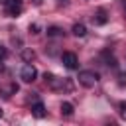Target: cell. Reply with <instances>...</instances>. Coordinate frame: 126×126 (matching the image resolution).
Returning <instances> with one entry per match:
<instances>
[{
	"mask_svg": "<svg viewBox=\"0 0 126 126\" xmlns=\"http://www.w3.org/2000/svg\"><path fill=\"white\" fill-rule=\"evenodd\" d=\"M22 6H24V0H10L6 4V12L10 18H18L22 14Z\"/></svg>",
	"mask_w": 126,
	"mask_h": 126,
	"instance_id": "cell-5",
	"label": "cell"
},
{
	"mask_svg": "<svg viewBox=\"0 0 126 126\" xmlns=\"http://www.w3.org/2000/svg\"><path fill=\"white\" fill-rule=\"evenodd\" d=\"M32 4H33V6H41V4H43V0H32Z\"/></svg>",
	"mask_w": 126,
	"mask_h": 126,
	"instance_id": "cell-15",
	"label": "cell"
},
{
	"mask_svg": "<svg viewBox=\"0 0 126 126\" xmlns=\"http://www.w3.org/2000/svg\"><path fill=\"white\" fill-rule=\"evenodd\" d=\"M124 10H126V0H124Z\"/></svg>",
	"mask_w": 126,
	"mask_h": 126,
	"instance_id": "cell-18",
	"label": "cell"
},
{
	"mask_svg": "<svg viewBox=\"0 0 126 126\" xmlns=\"http://www.w3.org/2000/svg\"><path fill=\"white\" fill-rule=\"evenodd\" d=\"M118 112H120V118L126 120V102H120L118 104Z\"/></svg>",
	"mask_w": 126,
	"mask_h": 126,
	"instance_id": "cell-12",
	"label": "cell"
},
{
	"mask_svg": "<svg viewBox=\"0 0 126 126\" xmlns=\"http://www.w3.org/2000/svg\"><path fill=\"white\" fill-rule=\"evenodd\" d=\"M61 61H63V65H65L67 69H71V71L79 69V59H77V55H75L73 51H65V53L61 55Z\"/></svg>",
	"mask_w": 126,
	"mask_h": 126,
	"instance_id": "cell-4",
	"label": "cell"
},
{
	"mask_svg": "<svg viewBox=\"0 0 126 126\" xmlns=\"http://www.w3.org/2000/svg\"><path fill=\"white\" fill-rule=\"evenodd\" d=\"M2 114H4V112H2V108H0V118H2Z\"/></svg>",
	"mask_w": 126,
	"mask_h": 126,
	"instance_id": "cell-17",
	"label": "cell"
},
{
	"mask_svg": "<svg viewBox=\"0 0 126 126\" xmlns=\"http://www.w3.org/2000/svg\"><path fill=\"white\" fill-rule=\"evenodd\" d=\"M20 79H22L24 83H33V81L37 79V69H35L32 63H26V65L22 67V71H20Z\"/></svg>",
	"mask_w": 126,
	"mask_h": 126,
	"instance_id": "cell-3",
	"label": "cell"
},
{
	"mask_svg": "<svg viewBox=\"0 0 126 126\" xmlns=\"http://www.w3.org/2000/svg\"><path fill=\"white\" fill-rule=\"evenodd\" d=\"M45 33H47V37H61L65 32H63V28H59V26H49V28L45 30Z\"/></svg>",
	"mask_w": 126,
	"mask_h": 126,
	"instance_id": "cell-8",
	"label": "cell"
},
{
	"mask_svg": "<svg viewBox=\"0 0 126 126\" xmlns=\"http://www.w3.org/2000/svg\"><path fill=\"white\" fill-rule=\"evenodd\" d=\"M32 114H33L35 118H45V114H47V110H45V106H43V102H39V100H35V102L32 104Z\"/></svg>",
	"mask_w": 126,
	"mask_h": 126,
	"instance_id": "cell-7",
	"label": "cell"
},
{
	"mask_svg": "<svg viewBox=\"0 0 126 126\" xmlns=\"http://www.w3.org/2000/svg\"><path fill=\"white\" fill-rule=\"evenodd\" d=\"M77 79H79V83L83 87L91 89V87H94L98 83V73H94V71H79V77Z\"/></svg>",
	"mask_w": 126,
	"mask_h": 126,
	"instance_id": "cell-2",
	"label": "cell"
},
{
	"mask_svg": "<svg viewBox=\"0 0 126 126\" xmlns=\"http://www.w3.org/2000/svg\"><path fill=\"white\" fill-rule=\"evenodd\" d=\"M73 110H75V108H73L71 102H67V100L61 102V114H63V116H73Z\"/></svg>",
	"mask_w": 126,
	"mask_h": 126,
	"instance_id": "cell-10",
	"label": "cell"
},
{
	"mask_svg": "<svg viewBox=\"0 0 126 126\" xmlns=\"http://www.w3.org/2000/svg\"><path fill=\"white\" fill-rule=\"evenodd\" d=\"M30 32H32V33H39V26H37V24H32V26H30Z\"/></svg>",
	"mask_w": 126,
	"mask_h": 126,
	"instance_id": "cell-14",
	"label": "cell"
},
{
	"mask_svg": "<svg viewBox=\"0 0 126 126\" xmlns=\"http://www.w3.org/2000/svg\"><path fill=\"white\" fill-rule=\"evenodd\" d=\"M71 32H73V35H77V37H85V35H87V26H85V24H75Z\"/></svg>",
	"mask_w": 126,
	"mask_h": 126,
	"instance_id": "cell-9",
	"label": "cell"
},
{
	"mask_svg": "<svg viewBox=\"0 0 126 126\" xmlns=\"http://www.w3.org/2000/svg\"><path fill=\"white\" fill-rule=\"evenodd\" d=\"M6 53H8V51H6V47H4V45H0V69H2V61L6 59Z\"/></svg>",
	"mask_w": 126,
	"mask_h": 126,
	"instance_id": "cell-13",
	"label": "cell"
},
{
	"mask_svg": "<svg viewBox=\"0 0 126 126\" xmlns=\"http://www.w3.org/2000/svg\"><path fill=\"white\" fill-rule=\"evenodd\" d=\"M43 79H45V83H47V87L51 89V91H71L73 89V83H71V79H61V77H57V75H53V73H45L43 75Z\"/></svg>",
	"mask_w": 126,
	"mask_h": 126,
	"instance_id": "cell-1",
	"label": "cell"
},
{
	"mask_svg": "<svg viewBox=\"0 0 126 126\" xmlns=\"http://www.w3.org/2000/svg\"><path fill=\"white\" fill-rule=\"evenodd\" d=\"M93 22H94L96 26H104V24L108 22V14H106V10H104V8H98L96 14L93 16Z\"/></svg>",
	"mask_w": 126,
	"mask_h": 126,
	"instance_id": "cell-6",
	"label": "cell"
},
{
	"mask_svg": "<svg viewBox=\"0 0 126 126\" xmlns=\"http://www.w3.org/2000/svg\"><path fill=\"white\" fill-rule=\"evenodd\" d=\"M22 57H24V61H32V59L35 57V53H33L32 49H24V51H22Z\"/></svg>",
	"mask_w": 126,
	"mask_h": 126,
	"instance_id": "cell-11",
	"label": "cell"
},
{
	"mask_svg": "<svg viewBox=\"0 0 126 126\" xmlns=\"http://www.w3.org/2000/svg\"><path fill=\"white\" fill-rule=\"evenodd\" d=\"M8 2H10V0H0V4H2V6H6Z\"/></svg>",
	"mask_w": 126,
	"mask_h": 126,
	"instance_id": "cell-16",
	"label": "cell"
}]
</instances>
